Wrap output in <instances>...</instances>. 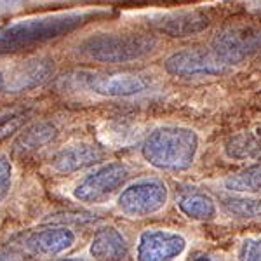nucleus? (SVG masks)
Wrapping results in <instances>:
<instances>
[{"label": "nucleus", "mask_w": 261, "mask_h": 261, "mask_svg": "<svg viewBox=\"0 0 261 261\" xmlns=\"http://www.w3.org/2000/svg\"><path fill=\"white\" fill-rule=\"evenodd\" d=\"M24 117H27V113H12V115L4 117V119L0 120V140L9 136L12 130L18 129L19 125L23 124Z\"/></svg>", "instance_id": "23"}, {"label": "nucleus", "mask_w": 261, "mask_h": 261, "mask_svg": "<svg viewBox=\"0 0 261 261\" xmlns=\"http://www.w3.org/2000/svg\"><path fill=\"white\" fill-rule=\"evenodd\" d=\"M0 261H21V256L12 247H6L0 251Z\"/></svg>", "instance_id": "24"}, {"label": "nucleus", "mask_w": 261, "mask_h": 261, "mask_svg": "<svg viewBox=\"0 0 261 261\" xmlns=\"http://www.w3.org/2000/svg\"><path fill=\"white\" fill-rule=\"evenodd\" d=\"M96 214L91 213H75V211H68V213H56L50 214L47 218V221L56 223V225H68V223H75V225H87V223H94L96 221Z\"/></svg>", "instance_id": "20"}, {"label": "nucleus", "mask_w": 261, "mask_h": 261, "mask_svg": "<svg viewBox=\"0 0 261 261\" xmlns=\"http://www.w3.org/2000/svg\"><path fill=\"white\" fill-rule=\"evenodd\" d=\"M60 261H87L84 258H68V259H60Z\"/></svg>", "instance_id": "26"}, {"label": "nucleus", "mask_w": 261, "mask_h": 261, "mask_svg": "<svg viewBox=\"0 0 261 261\" xmlns=\"http://www.w3.org/2000/svg\"><path fill=\"white\" fill-rule=\"evenodd\" d=\"M18 0H0V6H9V4H14Z\"/></svg>", "instance_id": "25"}, {"label": "nucleus", "mask_w": 261, "mask_h": 261, "mask_svg": "<svg viewBox=\"0 0 261 261\" xmlns=\"http://www.w3.org/2000/svg\"><path fill=\"white\" fill-rule=\"evenodd\" d=\"M89 254L94 261H124L129 256V244L113 226H103L91 241Z\"/></svg>", "instance_id": "13"}, {"label": "nucleus", "mask_w": 261, "mask_h": 261, "mask_svg": "<svg viewBox=\"0 0 261 261\" xmlns=\"http://www.w3.org/2000/svg\"><path fill=\"white\" fill-rule=\"evenodd\" d=\"M89 91L108 98H127L145 92L150 87V79L138 73H105L87 79Z\"/></svg>", "instance_id": "9"}, {"label": "nucleus", "mask_w": 261, "mask_h": 261, "mask_svg": "<svg viewBox=\"0 0 261 261\" xmlns=\"http://www.w3.org/2000/svg\"><path fill=\"white\" fill-rule=\"evenodd\" d=\"M237 261H261V237H247L237 249Z\"/></svg>", "instance_id": "21"}, {"label": "nucleus", "mask_w": 261, "mask_h": 261, "mask_svg": "<svg viewBox=\"0 0 261 261\" xmlns=\"http://www.w3.org/2000/svg\"><path fill=\"white\" fill-rule=\"evenodd\" d=\"M199 134L179 125L151 130L141 145V155L151 167L166 172H183L193 166L199 153Z\"/></svg>", "instance_id": "1"}, {"label": "nucleus", "mask_w": 261, "mask_h": 261, "mask_svg": "<svg viewBox=\"0 0 261 261\" xmlns=\"http://www.w3.org/2000/svg\"><path fill=\"white\" fill-rule=\"evenodd\" d=\"M164 68L178 79H205L226 73L230 65H226L213 49H185L171 54L164 63Z\"/></svg>", "instance_id": "6"}, {"label": "nucleus", "mask_w": 261, "mask_h": 261, "mask_svg": "<svg viewBox=\"0 0 261 261\" xmlns=\"http://www.w3.org/2000/svg\"><path fill=\"white\" fill-rule=\"evenodd\" d=\"M2 89H4V75L0 73V91H2Z\"/></svg>", "instance_id": "27"}, {"label": "nucleus", "mask_w": 261, "mask_h": 261, "mask_svg": "<svg viewBox=\"0 0 261 261\" xmlns=\"http://www.w3.org/2000/svg\"><path fill=\"white\" fill-rule=\"evenodd\" d=\"M259 49L261 32L251 27L225 28L213 39V50L230 66L251 58Z\"/></svg>", "instance_id": "7"}, {"label": "nucleus", "mask_w": 261, "mask_h": 261, "mask_svg": "<svg viewBox=\"0 0 261 261\" xmlns=\"http://www.w3.org/2000/svg\"><path fill=\"white\" fill-rule=\"evenodd\" d=\"M225 153L231 161H249V159H256L261 153V145L254 134L239 133L226 141Z\"/></svg>", "instance_id": "19"}, {"label": "nucleus", "mask_w": 261, "mask_h": 261, "mask_svg": "<svg viewBox=\"0 0 261 261\" xmlns=\"http://www.w3.org/2000/svg\"><path fill=\"white\" fill-rule=\"evenodd\" d=\"M157 39L145 33H99L79 45V53L99 63H129L145 58Z\"/></svg>", "instance_id": "3"}, {"label": "nucleus", "mask_w": 261, "mask_h": 261, "mask_svg": "<svg viewBox=\"0 0 261 261\" xmlns=\"http://www.w3.org/2000/svg\"><path fill=\"white\" fill-rule=\"evenodd\" d=\"M209 23L211 19L204 11H179L162 16L153 24L159 32L181 39V37H192L195 33L204 32Z\"/></svg>", "instance_id": "12"}, {"label": "nucleus", "mask_w": 261, "mask_h": 261, "mask_svg": "<svg viewBox=\"0 0 261 261\" xmlns=\"http://www.w3.org/2000/svg\"><path fill=\"white\" fill-rule=\"evenodd\" d=\"M187 249V239L178 231L145 230L136 244V261H176Z\"/></svg>", "instance_id": "8"}, {"label": "nucleus", "mask_w": 261, "mask_h": 261, "mask_svg": "<svg viewBox=\"0 0 261 261\" xmlns=\"http://www.w3.org/2000/svg\"><path fill=\"white\" fill-rule=\"evenodd\" d=\"M54 73V61L50 60H32L12 71L11 81L7 84V89L11 92L28 91L37 86L47 82L50 75Z\"/></svg>", "instance_id": "14"}, {"label": "nucleus", "mask_w": 261, "mask_h": 261, "mask_svg": "<svg viewBox=\"0 0 261 261\" xmlns=\"http://www.w3.org/2000/svg\"><path fill=\"white\" fill-rule=\"evenodd\" d=\"M220 205L231 218H241V220L261 218V199L251 195H220Z\"/></svg>", "instance_id": "18"}, {"label": "nucleus", "mask_w": 261, "mask_h": 261, "mask_svg": "<svg viewBox=\"0 0 261 261\" xmlns=\"http://www.w3.org/2000/svg\"><path fill=\"white\" fill-rule=\"evenodd\" d=\"M225 188L239 195H259L261 197V157L249 164L242 171L235 172L225 179Z\"/></svg>", "instance_id": "17"}, {"label": "nucleus", "mask_w": 261, "mask_h": 261, "mask_svg": "<svg viewBox=\"0 0 261 261\" xmlns=\"http://www.w3.org/2000/svg\"><path fill=\"white\" fill-rule=\"evenodd\" d=\"M103 159L105 151L101 146L89 145V143H77V145H70L58 151L53 157L50 167L58 174H73L77 171L94 166V164L101 162Z\"/></svg>", "instance_id": "11"}, {"label": "nucleus", "mask_w": 261, "mask_h": 261, "mask_svg": "<svg viewBox=\"0 0 261 261\" xmlns=\"http://www.w3.org/2000/svg\"><path fill=\"white\" fill-rule=\"evenodd\" d=\"M12 183V164L6 157H0V202L9 193Z\"/></svg>", "instance_id": "22"}, {"label": "nucleus", "mask_w": 261, "mask_h": 261, "mask_svg": "<svg viewBox=\"0 0 261 261\" xmlns=\"http://www.w3.org/2000/svg\"><path fill=\"white\" fill-rule=\"evenodd\" d=\"M77 235L68 226H54V228H45L33 231L24 241V247L33 256L39 258H50V256L63 254L75 246Z\"/></svg>", "instance_id": "10"}, {"label": "nucleus", "mask_w": 261, "mask_h": 261, "mask_svg": "<svg viewBox=\"0 0 261 261\" xmlns=\"http://www.w3.org/2000/svg\"><path fill=\"white\" fill-rule=\"evenodd\" d=\"M130 169L124 162H108L86 174L73 188V199L81 204L94 205L112 199L127 183Z\"/></svg>", "instance_id": "4"}, {"label": "nucleus", "mask_w": 261, "mask_h": 261, "mask_svg": "<svg viewBox=\"0 0 261 261\" xmlns=\"http://www.w3.org/2000/svg\"><path fill=\"white\" fill-rule=\"evenodd\" d=\"M176 207L193 221H211L218 214V205L213 197L192 187L179 193L176 199Z\"/></svg>", "instance_id": "15"}, {"label": "nucleus", "mask_w": 261, "mask_h": 261, "mask_svg": "<svg viewBox=\"0 0 261 261\" xmlns=\"http://www.w3.org/2000/svg\"><path fill=\"white\" fill-rule=\"evenodd\" d=\"M56 134V127L49 122H40V124L32 125L16 138L14 145H12V153L16 157H28V155L45 148L49 143H53Z\"/></svg>", "instance_id": "16"}, {"label": "nucleus", "mask_w": 261, "mask_h": 261, "mask_svg": "<svg viewBox=\"0 0 261 261\" xmlns=\"http://www.w3.org/2000/svg\"><path fill=\"white\" fill-rule=\"evenodd\" d=\"M87 18L89 16L81 14V12H71V14L24 19L21 23L2 27L0 28V54L16 53V50H23L44 44L47 40L58 39V37L82 27Z\"/></svg>", "instance_id": "2"}, {"label": "nucleus", "mask_w": 261, "mask_h": 261, "mask_svg": "<svg viewBox=\"0 0 261 261\" xmlns=\"http://www.w3.org/2000/svg\"><path fill=\"white\" fill-rule=\"evenodd\" d=\"M169 200V188L162 179L145 178L127 185L117 199V209L127 218H146L162 211Z\"/></svg>", "instance_id": "5"}]
</instances>
